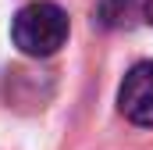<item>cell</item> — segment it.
I'll return each mask as SVG.
<instances>
[{
  "label": "cell",
  "mask_w": 153,
  "mask_h": 150,
  "mask_svg": "<svg viewBox=\"0 0 153 150\" xmlns=\"http://www.w3.org/2000/svg\"><path fill=\"white\" fill-rule=\"evenodd\" d=\"M11 36L14 46L29 57H50L64 46L68 39V14L57 7V4H29L14 14V25H11Z\"/></svg>",
  "instance_id": "1"
},
{
  "label": "cell",
  "mask_w": 153,
  "mask_h": 150,
  "mask_svg": "<svg viewBox=\"0 0 153 150\" xmlns=\"http://www.w3.org/2000/svg\"><path fill=\"white\" fill-rule=\"evenodd\" d=\"M121 114L135 125H153V61H139L125 75L117 93Z\"/></svg>",
  "instance_id": "2"
},
{
  "label": "cell",
  "mask_w": 153,
  "mask_h": 150,
  "mask_svg": "<svg viewBox=\"0 0 153 150\" xmlns=\"http://www.w3.org/2000/svg\"><path fill=\"white\" fill-rule=\"evenodd\" d=\"M139 18V0H103L100 4V22L107 29H128Z\"/></svg>",
  "instance_id": "3"
},
{
  "label": "cell",
  "mask_w": 153,
  "mask_h": 150,
  "mask_svg": "<svg viewBox=\"0 0 153 150\" xmlns=\"http://www.w3.org/2000/svg\"><path fill=\"white\" fill-rule=\"evenodd\" d=\"M146 22L153 25V0H146Z\"/></svg>",
  "instance_id": "4"
}]
</instances>
